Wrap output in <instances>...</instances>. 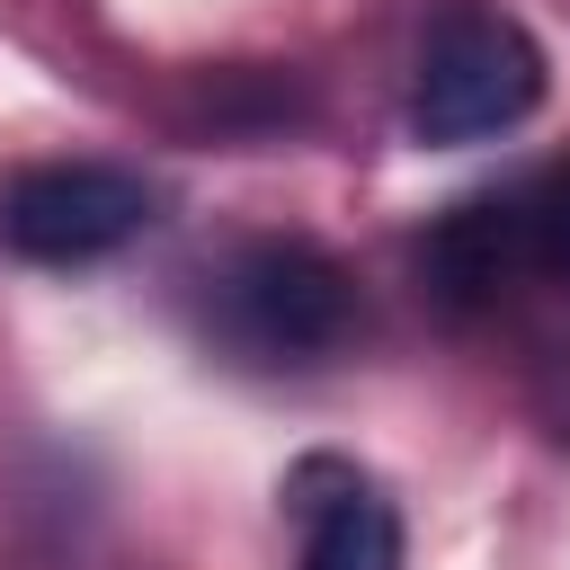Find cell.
Instances as JSON below:
<instances>
[{
	"mask_svg": "<svg viewBox=\"0 0 570 570\" xmlns=\"http://www.w3.org/2000/svg\"><path fill=\"white\" fill-rule=\"evenodd\" d=\"M419 285L454 321H525L570 303V160L445 205L419 240Z\"/></svg>",
	"mask_w": 570,
	"mask_h": 570,
	"instance_id": "7a4b0ae2",
	"label": "cell"
},
{
	"mask_svg": "<svg viewBox=\"0 0 570 570\" xmlns=\"http://www.w3.org/2000/svg\"><path fill=\"white\" fill-rule=\"evenodd\" d=\"M196 330L249 374H312L365 338V294L321 240L258 232L196 276Z\"/></svg>",
	"mask_w": 570,
	"mask_h": 570,
	"instance_id": "6da1fadb",
	"label": "cell"
},
{
	"mask_svg": "<svg viewBox=\"0 0 570 570\" xmlns=\"http://www.w3.org/2000/svg\"><path fill=\"white\" fill-rule=\"evenodd\" d=\"M543 80H552L543 45L508 9H490V0H436L428 27H419V53H410L401 125L428 151H463V142H490V134H517L543 107Z\"/></svg>",
	"mask_w": 570,
	"mask_h": 570,
	"instance_id": "3957f363",
	"label": "cell"
},
{
	"mask_svg": "<svg viewBox=\"0 0 570 570\" xmlns=\"http://www.w3.org/2000/svg\"><path fill=\"white\" fill-rule=\"evenodd\" d=\"M151 178L125 160H36L0 187V249L27 267H98L151 232Z\"/></svg>",
	"mask_w": 570,
	"mask_h": 570,
	"instance_id": "277c9868",
	"label": "cell"
},
{
	"mask_svg": "<svg viewBox=\"0 0 570 570\" xmlns=\"http://www.w3.org/2000/svg\"><path fill=\"white\" fill-rule=\"evenodd\" d=\"M285 508L303 525L294 570H401V508L383 499L374 472L338 463V454H303L285 472Z\"/></svg>",
	"mask_w": 570,
	"mask_h": 570,
	"instance_id": "5b68a950",
	"label": "cell"
}]
</instances>
